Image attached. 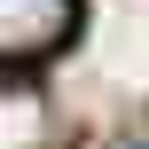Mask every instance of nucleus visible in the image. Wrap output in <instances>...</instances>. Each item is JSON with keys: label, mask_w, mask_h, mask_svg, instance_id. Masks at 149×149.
<instances>
[{"label": "nucleus", "mask_w": 149, "mask_h": 149, "mask_svg": "<svg viewBox=\"0 0 149 149\" xmlns=\"http://www.w3.org/2000/svg\"><path fill=\"white\" fill-rule=\"evenodd\" d=\"M71 39V0H0V63H31Z\"/></svg>", "instance_id": "nucleus-1"}]
</instances>
